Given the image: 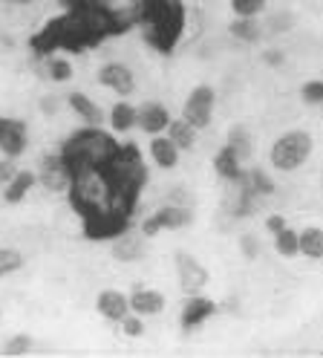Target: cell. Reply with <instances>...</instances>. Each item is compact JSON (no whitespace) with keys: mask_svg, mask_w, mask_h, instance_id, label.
Listing matches in <instances>:
<instances>
[{"mask_svg":"<svg viewBox=\"0 0 323 358\" xmlns=\"http://www.w3.org/2000/svg\"><path fill=\"white\" fill-rule=\"evenodd\" d=\"M66 3H69V0H66Z\"/></svg>","mask_w":323,"mask_h":358,"instance_id":"cell-38","label":"cell"},{"mask_svg":"<svg viewBox=\"0 0 323 358\" xmlns=\"http://www.w3.org/2000/svg\"><path fill=\"white\" fill-rule=\"evenodd\" d=\"M168 306V298L159 292V289H148V286H136L130 292V312L142 318H153V315H162Z\"/></svg>","mask_w":323,"mask_h":358,"instance_id":"cell-16","label":"cell"},{"mask_svg":"<svg viewBox=\"0 0 323 358\" xmlns=\"http://www.w3.org/2000/svg\"><path fill=\"white\" fill-rule=\"evenodd\" d=\"M29 148V124L23 119L0 116V153L6 159H20Z\"/></svg>","mask_w":323,"mask_h":358,"instance_id":"cell-8","label":"cell"},{"mask_svg":"<svg viewBox=\"0 0 323 358\" xmlns=\"http://www.w3.org/2000/svg\"><path fill=\"white\" fill-rule=\"evenodd\" d=\"M96 312L104 321L119 324L124 315H130V295L119 292V289H101L96 298Z\"/></svg>","mask_w":323,"mask_h":358,"instance_id":"cell-15","label":"cell"},{"mask_svg":"<svg viewBox=\"0 0 323 358\" xmlns=\"http://www.w3.org/2000/svg\"><path fill=\"white\" fill-rule=\"evenodd\" d=\"M119 150H122V145L115 142V133L110 127L84 124L81 130L69 133L58 153L66 162L69 173H81V171H92V168H107Z\"/></svg>","mask_w":323,"mask_h":358,"instance_id":"cell-3","label":"cell"},{"mask_svg":"<svg viewBox=\"0 0 323 358\" xmlns=\"http://www.w3.org/2000/svg\"><path fill=\"white\" fill-rule=\"evenodd\" d=\"M32 347H35V341H32V335H27V332H17V335H12V338L3 344V355H29L32 352Z\"/></svg>","mask_w":323,"mask_h":358,"instance_id":"cell-31","label":"cell"},{"mask_svg":"<svg viewBox=\"0 0 323 358\" xmlns=\"http://www.w3.org/2000/svg\"><path fill=\"white\" fill-rule=\"evenodd\" d=\"M64 101L84 124H89V127H104L107 124V113L87 93H81V90H69V93L64 96Z\"/></svg>","mask_w":323,"mask_h":358,"instance_id":"cell-14","label":"cell"},{"mask_svg":"<svg viewBox=\"0 0 323 358\" xmlns=\"http://www.w3.org/2000/svg\"><path fill=\"white\" fill-rule=\"evenodd\" d=\"M127 27H133V17H124V12H115L104 0H69L66 12L46 20L43 29L29 38V47L38 58L55 52L78 55Z\"/></svg>","mask_w":323,"mask_h":358,"instance_id":"cell-1","label":"cell"},{"mask_svg":"<svg viewBox=\"0 0 323 358\" xmlns=\"http://www.w3.org/2000/svg\"><path fill=\"white\" fill-rule=\"evenodd\" d=\"M300 101L309 107H323V78L303 81V87H300Z\"/></svg>","mask_w":323,"mask_h":358,"instance_id":"cell-30","label":"cell"},{"mask_svg":"<svg viewBox=\"0 0 323 358\" xmlns=\"http://www.w3.org/2000/svg\"><path fill=\"white\" fill-rule=\"evenodd\" d=\"M23 252L20 249H12V245H0V280L9 278V275H17L23 268Z\"/></svg>","mask_w":323,"mask_h":358,"instance_id":"cell-28","label":"cell"},{"mask_svg":"<svg viewBox=\"0 0 323 358\" xmlns=\"http://www.w3.org/2000/svg\"><path fill=\"white\" fill-rule=\"evenodd\" d=\"M124 3H127V12H133V9H138V6H142L145 0H124Z\"/></svg>","mask_w":323,"mask_h":358,"instance_id":"cell-37","label":"cell"},{"mask_svg":"<svg viewBox=\"0 0 323 358\" xmlns=\"http://www.w3.org/2000/svg\"><path fill=\"white\" fill-rule=\"evenodd\" d=\"M225 145L240 156V162H243V165H248V162L254 159V133H251L245 124H234V127H228Z\"/></svg>","mask_w":323,"mask_h":358,"instance_id":"cell-22","label":"cell"},{"mask_svg":"<svg viewBox=\"0 0 323 358\" xmlns=\"http://www.w3.org/2000/svg\"><path fill=\"white\" fill-rule=\"evenodd\" d=\"M266 61H268V64H280V61H283V55H280V52H277V55H274V50H268Z\"/></svg>","mask_w":323,"mask_h":358,"instance_id":"cell-36","label":"cell"},{"mask_svg":"<svg viewBox=\"0 0 323 358\" xmlns=\"http://www.w3.org/2000/svg\"><path fill=\"white\" fill-rule=\"evenodd\" d=\"M165 133L173 139V145H176L179 150H194V148H196V139H199V130H196L191 122H185L182 116H179V119H171V124H168Z\"/></svg>","mask_w":323,"mask_h":358,"instance_id":"cell-24","label":"cell"},{"mask_svg":"<svg viewBox=\"0 0 323 358\" xmlns=\"http://www.w3.org/2000/svg\"><path fill=\"white\" fill-rule=\"evenodd\" d=\"M15 159H6V156H3V159H0V188H3L6 182H9V179L15 176Z\"/></svg>","mask_w":323,"mask_h":358,"instance_id":"cell-35","label":"cell"},{"mask_svg":"<svg viewBox=\"0 0 323 358\" xmlns=\"http://www.w3.org/2000/svg\"><path fill=\"white\" fill-rule=\"evenodd\" d=\"M119 327H122V332L127 335V338H142V335H145V318L136 315V312L124 315V318L119 321Z\"/></svg>","mask_w":323,"mask_h":358,"instance_id":"cell-32","label":"cell"},{"mask_svg":"<svg viewBox=\"0 0 323 358\" xmlns=\"http://www.w3.org/2000/svg\"><path fill=\"white\" fill-rule=\"evenodd\" d=\"M214 171H217V176L222 179V182H231V185H240L243 176H245V165L240 162V156L228 145H222L214 153Z\"/></svg>","mask_w":323,"mask_h":358,"instance_id":"cell-19","label":"cell"},{"mask_svg":"<svg viewBox=\"0 0 323 358\" xmlns=\"http://www.w3.org/2000/svg\"><path fill=\"white\" fill-rule=\"evenodd\" d=\"M297 237H300V255L309 260H323V229L320 226L300 229Z\"/></svg>","mask_w":323,"mask_h":358,"instance_id":"cell-25","label":"cell"},{"mask_svg":"<svg viewBox=\"0 0 323 358\" xmlns=\"http://www.w3.org/2000/svg\"><path fill=\"white\" fill-rule=\"evenodd\" d=\"M312 150H315V139L309 130H286L271 142L268 165L277 173H294L312 159Z\"/></svg>","mask_w":323,"mask_h":358,"instance_id":"cell-4","label":"cell"},{"mask_svg":"<svg viewBox=\"0 0 323 358\" xmlns=\"http://www.w3.org/2000/svg\"><path fill=\"white\" fill-rule=\"evenodd\" d=\"M41 73H43V78H50L52 84H66V81H73L76 66H73V61H69L66 55L55 52V55H41Z\"/></svg>","mask_w":323,"mask_h":358,"instance_id":"cell-21","label":"cell"},{"mask_svg":"<svg viewBox=\"0 0 323 358\" xmlns=\"http://www.w3.org/2000/svg\"><path fill=\"white\" fill-rule=\"evenodd\" d=\"M271 243H274V252L280 255V257H286V260H292V257L300 255V237H297V231L292 226H286V229H280L277 234H271Z\"/></svg>","mask_w":323,"mask_h":358,"instance_id":"cell-27","label":"cell"},{"mask_svg":"<svg viewBox=\"0 0 323 358\" xmlns=\"http://www.w3.org/2000/svg\"><path fill=\"white\" fill-rule=\"evenodd\" d=\"M107 127L115 133V136H124V133H130L136 127V104L127 101V99H119L110 113H107Z\"/></svg>","mask_w":323,"mask_h":358,"instance_id":"cell-20","label":"cell"},{"mask_svg":"<svg viewBox=\"0 0 323 358\" xmlns=\"http://www.w3.org/2000/svg\"><path fill=\"white\" fill-rule=\"evenodd\" d=\"M231 38L240 41V43H257L260 41V24H257V17H234L231 20V27H228Z\"/></svg>","mask_w":323,"mask_h":358,"instance_id":"cell-26","label":"cell"},{"mask_svg":"<svg viewBox=\"0 0 323 358\" xmlns=\"http://www.w3.org/2000/svg\"><path fill=\"white\" fill-rule=\"evenodd\" d=\"M286 226H289V222H286L283 214H268V217H266V231H268V234H277V231L286 229Z\"/></svg>","mask_w":323,"mask_h":358,"instance_id":"cell-34","label":"cell"},{"mask_svg":"<svg viewBox=\"0 0 323 358\" xmlns=\"http://www.w3.org/2000/svg\"><path fill=\"white\" fill-rule=\"evenodd\" d=\"M214 110H217V90L211 84H196L182 104V119L191 122L196 130H208L214 122Z\"/></svg>","mask_w":323,"mask_h":358,"instance_id":"cell-6","label":"cell"},{"mask_svg":"<svg viewBox=\"0 0 323 358\" xmlns=\"http://www.w3.org/2000/svg\"><path fill=\"white\" fill-rule=\"evenodd\" d=\"M240 252H243L245 260H257L260 257V240L254 234H243L240 237Z\"/></svg>","mask_w":323,"mask_h":358,"instance_id":"cell-33","label":"cell"},{"mask_svg":"<svg viewBox=\"0 0 323 358\" xmlns=\"http://www.w3.org/2000/svg\"><path fill=\"white\" fill-rule=\"evenodd\" d=\"M35 185H38V171L17 168L15 176L3 185V199H6L9 206H17V203H23V199H27L35 191Z\"/></svg>","mask_w":323,"mask_h":358,"instance_id":"cell-18","label":"cell"},{"mask_svg":"<svg viewBox=\"0 0 323 358\" xmlns=\"http://www.w3.org/2000/svg\"><path fill=\"white\" fill-rule=\"evenodd\" d=\"M133 27L142 29V38L162 55H171L185 35V3L182 0H145L130 12Z\"/></svg>","mask_w":323,"mask_h":358,"instance_id":"cell-2","label":"cell"},{"mask_svg":"<svg viewBox=\"0 0 323 358\" xmlns=\"http://www.w3.org/2000/svg\"><path fill=\"white\" fill-rule=\"evenodd\" d=\"M145 234L142 231H130V229H124L122 234H115L113 237V243H110V255H113V260H119V263H138L145 257Z\"/></svg>","mask_w":323,"mask_h":358,"instance_id":"cell-13","label":"cell"},{"mask_svg":"<svg viewBox=\"0 0 323 358\" xmlns=\"http://www.w3.org/2000/svg\"><path fill=\"white\" fill-rule=\"evenodd\" d=\"M234 17H260L268 6V0H228Z\"/></svg>","mask_w":323,"mask_h":358,"instance_id":"cell-29","label":"cell"},{"mask_svg":"<svg viewBox=\"0 0 323 358\" xmlns=\"http://www.w3.org/2000/svg\"><path fill=\"white\" fill-rule=\"evenodd\" d=\"M191 222H194V206L165 203L138 222V231L150 240V237H159L162 231H182V229H188Z\"/></svg>","mask_w":323,"mask_h":358,"instance_id":"cell-5","label":"cell"},{"mask_svg":"<svg viewBox=\"0 0 323 358\" xmlns=\"http://www.w3.org/2000/svg\"><path fill=\"white\" fill-rule=\"evenodd\" d=\"M171 110L162 101H142L136 107V127L145 133V136H159L165 133L171 124Z\"/></svg>","mask_w":323,"mask_h":358,"instance_id":"cell-12","label":"cell"},{"mask_svg":"<svg viewBox=\"0 0 323 358\" xmlns=\"http://www.w3.org/2000/svg\"><path fill=\"white\" fill-rule=\"evenodd\" d=\"M148 153L156 168L162 171H173L179 168V159H182V150L173 145V139L168 133H159V136H150V145H148Z\"/></svg>","mask_w":323,"mask_h":358,"instance_id":"cell-17","label":"cell"},{"mask_svg":"<svg viewBox=\"0 0 323 358\" xmlns=\"http://www.w3.org/2000/svg\"><path fill=\"white\" fill-rule=\"evenodd\" d=\"M173 266H176V278H179L182 292H188V295H199L202 289L208 286V280H211V275H208V268L202 266V260L194 257L191 252H176L173 255Z\"/></svg>","mask_w":323,"mask_h":358,"instance_id":"cell-7","label":"cell"},{"mask_svg":"<svg viewBox=\"0 0 323 358\" xmlns=\"http://www.w3.org/2000/svg\"><path fill=\"white\" fill-rule=\"evenodd\" d=\"M243 188H248L254 196H271L277 188H274V179H271V173L266 171V168H245V176H243V182H240Z\"/></svg>","mask_w":323,"mask_h":358,"instance_id":"cell-23","label":"cell"},{"mask_svg":"<svg viewBox=\"0 0 323 358\" xmlns=\"http://www.w3.org/2000/svg\"><path fill=\"white\" fill-rule=\"evenodd\" d=\"M217 315V303L205 295H188L182 303V312H179V327L185 332H194L199 329L202 324H208Z\"/></svg>","mask_w":323,"mask_h":358,"instance_id":"cell-11","label":"cell"},{"mask_svg":"<svg viewBox=\"0 0 323 358\" xmlns=\"http://www.w3.org/2000/svg\"><path fill=\"white\" fill-rule=\"evenodd\" d=\"M99 84L104 87V90H110V93H115L119 99H130L133 93H136V76H133V70L127 64H122V61H107L101 70H99Z\"/></svg>","mask_w":323,"mask_h":358,"instance_id":"cell-9","label":"cell"},{"mask_svg":"<svg viewBox=\"0 0 323 358\" xmlns=\"http://www.w3.org/2000/svg\"><path fill=\"white\" fill-rule=\"evenodd\" d=\"M38 185H43L46 191L52 194H66L69 185H73V173H69L66 162L61 159V153H50L41 159L38 168Z\"/></svg>","mask_w":323,"mask_h":358,"instance_id":"cell-10","label":"cell"}]
</instances>
